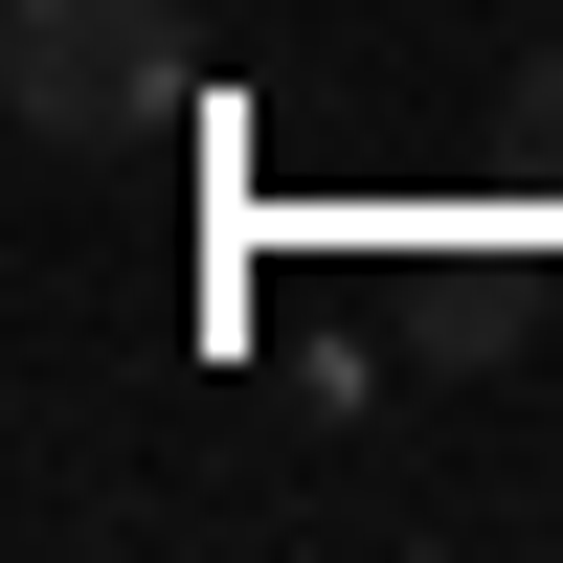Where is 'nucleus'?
<instances>
[{"mask_svg": "<svg viewBox=\"0 0 563 563\" xmlns=\"http://www.w3.org/2000/svg\"><path fill=\"white\" fill-rule=\"evenodd\" d=\"M0 90H23L45 158H113V135L158 113V0H23V23H0Z\"/></svg>", "mask_w": 563, "mask_h": 563, "instance_id": "nucleus-1", "label": "nucleus"}]
</instances>
